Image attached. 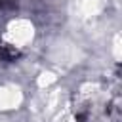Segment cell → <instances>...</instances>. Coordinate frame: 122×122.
I'll use <instances>...</instances> for the list:
<instances>
[{
    "mask_svg": "<svg viewBox=\"0 0 122 122\" xmlns=\"http://www.w3.org/2000/svg\"><path fill=\"white\" fill-rule=\"evenodd\" d=\"M0 6H2V0H0Z\"/></svg>",
    "mask_w": 122,
    "mask_h": 122,
    "instance_id": "2",
    "label": "cell"
},
{
    "mask_svg": "<svg viewBox=\"0 0 122 122\" xmlns=\"http://www.w3.org/2000/svg\"><path fill=\"white\" fill-rule=\"evenodd\" d=\"M21 57V50L17 46H11L8 42H0V67L11 65Z\"/></svg>",
    "mask_w": 122,
    "mask_h": 122,
    "instance_id": "1",
    "label": "cell"
}]
</instances>
